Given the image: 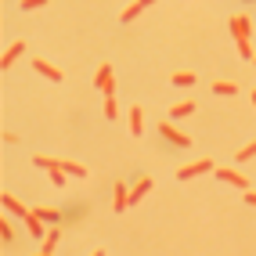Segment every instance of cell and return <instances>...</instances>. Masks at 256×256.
I'll list each match as a JSON object with an SVG mask.
<instances>
[{"label": "cell", "instance_id": "obj_1", "mask_svg": "<svg viewBox=\"0 0 256 256\" xmlns=\"http://www.w3.org/2000/svg\"><path fill=\"white\" fill-rule=\"evenodd\" d=\"M159 138H166L170 144H177V148H192V138H188L184 130H177L170 119H166V123H159Z\"/></svg>", "mask_w": 256, "mask_h": 256}, {"label": "cell", "instance_id": "obj_2", "mask_svg": "<svg viewBox=\"0 0 256 256\" xmlns=\"http://www.w3.org/2000/svg\"><path fill=\"white\" fill-rule=\"evenodd\" d=\"M231 32H234V40H238V44H249V36H252V22H249V14H231Z\"/></svg>", "mask_w": 256, "mask_h": 256}, {"label": "cell", "instance_id": "obj_3", "mask_svg": "<svg viewBox=\"0 0 256 256\" xmlns=\"http://www.w3.org/2000/svg\"><path fill=\"white\" fill-rule=\"evenodd\" d=\"M94 87L101 90V94H116V80H112V65L105 62V65H98V76H94Z\"/></svg>", "mask_w": 256, "mask_h": 256}, {"label": "cell", "instance_id": "obj_4", "mask_svg": "<svg viewBox=\"0 0 256 256\" xmlns=\"http://www.w3.org/2000/svg\"><path fill=\"white\" fill-rule=\"evenodd\" d=\"M213 170V159H198V162H192V166H180L177 170V180H192V177H198V174H210Z\"/></svg>", "mask_w": 256, "mask_h": 256}, {"label": "cell", "instance_id": "obj_5", "mask_svg": "<svg viewBox=\"0 0 256 256\" xmlns=\"http://www.w3.org/2000/svg\"><path fill=\"white\" fill-rule=\"evenodd\" d=\"M213 174H216L220 180H224V184H234V188H242V192H246V188H249V180H246V174H238V170H231V166H220V170H213Z\"/></svg>", "mask_w": 256, "mask_h": 256}, {"label": "cell", "instance_id": "obj_6", "mask_svg": "<svg viewBox=\"0 0 256 256\" xmlns=\"http://www.w3.org/2000/svg\"><path fill=\"white\" fill-rule=\"evenodd\" d=\"M58 242H62V231H58V224H50V231L44 234V242H40V252H44V256H50V252L58 249Z\"/></svg>", "mask_w": 256, "mask_h": 256}, {"label": "cell", "instance_id": "obj_7", "mask_svg": "<svg viewBox=\"0 0 256 256\" xmlns=\"http://www.w3.org/2000/svg\"><path fill=\"white\" fill-rule=\"evenodd\" d=\"M0 202H4V210H8V213H14V216H22V220H26V216L32 213V210H26V206H22V202L14 198L11 192H4V195H0Z\"/></svg>", "mask_w": 256, "mask_h": 256}, {"label": "cell", "instance_id": "obj_8", "mask_svg": "<svg viewBox=\"0 0 256 256\" xmlns=\"http://www.w3.org/2000/svg\"><path fill=\"white\" fill-rule=\"evenodd\" d=\"M32 69H36L40 76H47V80H62V69H58V65H50V62H44V58H32Z\"/></svg>", "mask_w": 256, "mask_h": 256}, {"label": "cell", "instance_id": "obj_9", "mask_svg": "<svg viewBox=\"0 0 256 256\" xmlns=\"http://www.w3.org/2000/svg\"><path fill=\"white\" fill-rule=\"evenodd\" d=\"M112 195H116L112 210H116V213H123V210L130 206V192H126V184H123V180H116V192H112Z\"/></svg>", "mask_w": 256, "mask_h": 256}, {"label": "cell", "instance_id": "obj_10", "mask_svg": "<svg viewBox=\"0 0 256 256\" xmlns=\"http://www.w3.org/2000/svg\"><path fill=\"white\" fill-rule=\"evenodd\" d=\"M126 116H130V134H134V138H141V134H144V112H141V105H134Z\"/></svg>", "mask_w": 256, "mask_h": 256}, {"label": "cell", "instance_id": "obj_11", "mask_svg": "<svg viewBox=\"0 0 256 256\" xmlns=\"http://www.w3.org/2000/svg\"><path fill=\"white\" fill-rule=\"evenodd\" d=\"M22 50H26V44H22V40H14V44L4 50V58H0V69H11V65H14V58H18Z\"/></svg>", "mask_w": 256, "mask_h": 256}, {"label": "cell", "instance_id": "obj_12", "mask_svg": "<svg viewBox=\"0 0 256 256\" xmlns=\"http://www.w3.org/2000/svg\"><path fill=\"white\" fill-rule=\"evenodd\" d=\"M148 192H152V177H141L138 184L130 188V206H134V202H141V198H144Z\"/></svg>", "mask_w": 256, "mask_h": 256}, {"label": "cell", "instance_id": "obj_13", "mask_svg": "<svg viewBox=\"0 0 256 256\" xmlns=\"http://www.w3.org/2000/svg\"><path fill=\"white\" fill-rule=\"evenodd\" d=\"M32 213H40V220H47V224H58V220H62V210L58 206H36Z\"/></svg>", "mask_w": 256, "mask_h": 256}, {"label": "cell", "instance_id": "obj_14", "mask_svg": "<svg viewBox=\"0 0 256 256\" xmlns=\"http://www.w3.org/2000/svg\"><path fill=\"white\" fill-rule=\"evenodd\" d=\"M213 94H220V98H231V94H238V83H231V80H220V83H213Z\"/></svg>", "mask_w": 256, "mask_h": 256}, {"label": "cell", "instance_id": "obj_15", "mask_svg": "<svg viewBox=\"0 0 256 256\" xmlns=\"http://www.w3.org/2000/svg\"><path fill=\"white\" fill-rule=\"evenodd\" d=\"M195 112V101H180V105L170 108V119H184V116H192Z\"/></svg>", "mask_w": 256, "mask_h": 256}, {"label": "cell", "instance_id": "obj_16", "mask_svg": "<svg viewBox=\"0 0 256 256\" xmlns=\"http://www.w3.org/2000/svg\"><path fill=\"white\" fill-rule=\"evenodd\" d=\"M0 242H4V246H11V242H14V228H11V220H8V216L0 220Z\"/></svg>", "mask_w": 256, "mask_h": 256}, {"label": "cell", "instance_id": "obj_17", "mask_svg": "<svg viewBox=\"0 0 256 256\" xmlns=\"http://www.w3.org/2000/svg\"><path fill=\"white\" fill-rule=\"evenodd\" d=\"M170 83H174V87H192V83H195V72H174V76H170Z\"/></svg>", "mask_w": 256, "mask_h": 256}, {"label": "cell", "instance_id": "obj_18", "mask_svg": "<svg viewBox=\"0 0 256 256\" xmlns=\"http://www.w3.org/2000/svg\"><path fill=\"white\" fill-rule=\"evenodd\" d=\"M62 170H65V174H72V177H87V166L69 162V159H62Z\"/></svg>", "mask_w": 256, "mask_h": 256}, {"label": "cell", "instance_id": "obj_19", "mask_svg": "<svg viewBox=\"0 0 256 256\" xmlns=\"http://www.w3.org/2000/svg\"><path fill=\"white\" fill-rule=\"evenodd\" d=\"M252 156H256V141H249V144H242V148L234 152V159H238V162H246V159H252Z\"/></svg>", "mask_w": 256, "mask_h": 256}, {"label": "cell", "instance_id": "obj_20", "mask_svg": "<svg viewBox=\"0 0 256 256\" xmlns=\"http://www.w3.org/2000/svg\"><path fill=\"white\" fill-rule=\"evenodd\" d=\"M32 162H36L40 170H54V166H58L62 159H50V156H32Z\"/></svg>", "mask_w": 256, "mask_h": 256}, {"label": "cell", "instance_id": "obj_21", "mask_svg": "<svg viewBox=\"0 0 256 256\" xmlns=\"http://www.w3.org/2000/svg\"><path fill=\"white\" fill-rule=\"evenodd\" d=\"M141 11H144V8H141V0H134V4H130L126 11H123V22H134V18H138Z\"/></svg>", "mask_w": 256, "mask_h": 256}, {"label": "cell", "instance_id": "obj_22", "mask_svg": "<svg viewBox=\"0 0 256 256\" xmlns=\"http://www.w3.org/2000/svg\"><path fill=\"white\" fill-rule=\"evenodd\" d=\"M119 116V105H116V94H108L105 98V119H116Z\"/></svg>", "mask_w": 256, "mask_h": 256}, {"label": "cell", "instance_id": "obj_23", "mask_svg": "<svg viewBox=\"0 0 256 256\" xmlns=\"http://www.w3.org/2000/svg\"><path fill=\"white\" fill-rule=\"evenodd\" d=\"M47 174H50V180H54V184H58V188H62V184H65V170H62V162H58V166H54V170H47Z\"/></svg>", "mask_w": 256, "mask_h": 256}, {"label": "cell", "instance_id": "obj_24", "mask_svg": "<svg viewBox=\"0 0 256 256\" xmlns=\"http://www.w3.org/2000/svg\"><path fill=\"white\" fill-rule=\"evenodd\" d=\"M47 0H22V11H36V8H44Z\"/></svg>", "mask_w": 256, "mask_h": 256}, {"label": "cell", "instance_id": "obj_25", "mask_svg": "<svg viewBox=\"0 0 256 256\" xmlns=\"http://www.w3.org/2000/svg\"><path fill=\"white\" fill-rule=\"evenodd\" d=\"M242 202H249V206H256V192H249V188H246V192H242Z\"/></svg>", "mask_w": 256, "mask_h": 256}, {"label": "cell", "instance_id": "obj_26", "mask_svg": "<svg viewBox=\"0 0 256 256\" xmlns=\"http://www.w3.org/2000/svg\"><path fill=\"white\" fill-rule=\"evenodd\" d=\"M152 4H156V0H141V8H152Z\"/></svg>", "mask_w": 256, "mask_h": 256}, {"label": "cell", "instance_id": "obj_27", "mask_svg": "<svg viewBox=\"0 0 256 256\" xmlns=\"http://www.w3.org/2000/svg\"><path fill=\"white\" fill-rule=\"evenodd\" d=\"M252 105H256V90H252Z\"/></svg>", "mask_w": 256, "mask_h": 256}, {"label": "cell", "instance_id": "obj_28", "mask_svg": "<svg viewBox=\"0 0 256 256\" xmlns=\"http://www.w3.org/2000/svg\"><path fill=\"white\" fill-rule=\"evenodd\" d=\"M252 65H256V54H252Z\"/></svg>", "mask_w": 256, "mask_h": 256}]
</instances>
